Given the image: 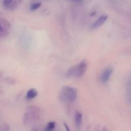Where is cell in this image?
Returning <instances> with one entry per match:
<instances>
[{
  "instance_id": "1",
  "label": "cell",
  "mask_w": 131,
  "mask_h": 131,
  "mask_svg": "<svg viewBox=\"0 0 131 131\" xmlns=\"http://www.w3.org/2000/svg\"><path fill=\"white\" fill-rule=\"evenodd\" d=\"M78 95V91L75 88L70 86H63L60 92V99L66 102H73Z\"/></svg>"
},
{
  "instance_id": "2",
  "label": "cell",
  "mask_w": 131,
  "mask_h": 131,
  "mask_svg": "<svg viewBox=\"0 0 131 131\" xmlns=\"http://www.w3.org/2000/svg\"><path fill=\"white\" fill-rule=\"evenodd\" d=\"M86 69L87 63L86 61H83L72 67L68 71L67 75L68 76L71 78H81L84 74Z\"/></svg>"
},
{
  "instance_id": "3",
  "label": "cell",
  "mask_w": 131,
  "mask_h": 131,
  "mask_svg": "<svg viewBox=\"0 0 131 131\" xmlns=\"http://www.w3.org/2000/svg\"><path fill=\"white\" fill-rule=\"evenodd\" d=\"M10 23L5 18H0V38L6 37L9 34Z\"/></svg>"
},
{
  "instance_id": "4",
  "label": "cell",
  "mask_w": 131,
  "mask_h": 131,
  "mask_svg": "<svg viewBox=\"0 0 131 131\" xmlns=\"http://www.w3.org/2000/svg\"><path fill=\"white\" fill-rule=\"evenodd\" d=\"M21 0H4L3 5L6 9H14L17 6Z\"/></svg>"
},
{
  "instance_id": "5",
  "label": "cell",
  "mask_w": 131,
  "mask_h": 131,
  "mask_svg": "<svg viewBox=\"0 0 131 131\" xmlns=\"http://www.w3.org/2000/svg\"><path fill=\"white\" fill-rule=\"evenodd\" d=\"M112 73H113L112 68L111 67L107 68V69L103 72L102 75H101V81H102V82H104V83L108 81V80L110 79Z\"/></svg>"
},
{
  "instance_id": "6",
  "label": "cell",
  "mask_w": 131,
  "mask_h": 131,
  "mask_svg": "<svg viewBox=\"0 0 131 131\" xmlns=\"http://www.w3.org/2000/svg\"><path fill=\"white\" fill-rule=\"evenodd\" d=\"M107 19V15H102V16L100 17L97 20H96L92 25V28H97L102 26L106 20Z\"/></svg>"
},
{
  "instance_id": "7",
  "label": "cell",
  "mask_w": 131,
  "mask_h": 131,
  "mask_svg": "<svg viewBox=\"0 0 131 131\" xmlns=\"http://www.w3.org/2000/svg\"><path fill=\"white\" fill-rule=\"evenodd\" d=\"M74 119H75V122L77 126L80 127L82 124L83 116H82V114L79 111H75V113H74Z\"/></svg>"
},
{
  "instance_id": "8",
  "label": "cell",
  "mask_w": 131,
  "mask_h": 131,
  "mask_svg": "<svg viewBox=\"0 0 131 131\" xmlns=\"http://www.w3.org/2000/svg\"><path fill=\"white\" fill-rule=\"evenodd\" d=\"M37 95H38V92H37V90L35 89V88H31L27 92L26 99L28 100L33 99L37 97Z\"/></svg>"
},
{
  "instance_id": "9",
  "label": "cell",
  "mask_w": 131,
  "mask_h": 131,
  "mask_svg": "<svg viewBox=\"0 0 131 131\" xmlns=\"http://www.w3.org/2000/svg\"><path fill=\"white\" fill-rule=\"evenodd\" d=\"M56 126V123L54 122H51L49 123L47 125V128H46V130H51L54 129Z\"/></svg>"
},
{
  "instance_id": "10",
  "label": "cell",
  "mask_w": 131,
  "mask_h": 131,
  "mask_svg": "<svg viewBox=\"0 0 131 131\" xmlns=\"http://www.w3.org/2000/svg\"><path fill=\"white\" fill-rule=\"evenodd\" d=\"M41 6L40 3H33L30 6V10L33 11V10H35L39 8Z\"/></svg>"
},
{
  "instance_id": "11",
  "label": "cell",
  "mask_w": 131,
  "mask_h": 131,
  "mask_svg": "<svg viewBox=\"0 0 131 131\" xmlns=\"http://www.w3.org/2000/svg\"><path fill=\"white\" fill-rule=\"evenodd\" d=\"M64 125H65V129H67V130H69V128H68L67 125V124H65V123H64Z\"/></svg>"
},
{
  "instance_id": "12",
  "label": "cell",
  "mask_w": 131,
  "mask_h": 131,
  "mask_svg": "<svg viewBox=\"0 0 131 131\" xmlns=\"http://www.w3.org/2000/svg\"><path fill=\"white\" fill-rule=\"evenodd\" d=\"M70 1H74V2H80V1H81L82 0H70Z\"/></svg>"
},
{
  "instance_id": "13",
  "label": "cell",
  "mask_w": 131,
  "mask_h": 131,
  "mask_svg": "<svg viewBox=\"0 0 131 131\" xmlns=\"http://www.w3.org/2000/svg\"><path fill=\"white\" fill-rule=\"evenodd\" d=\"M1 14V12H0V14Z\"/></svg>"
}]
</instances>
